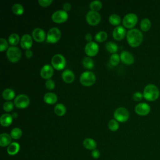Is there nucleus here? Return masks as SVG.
Wrapping results in <instances>:
<instances>
[{"label": "nucleus", "instance_id": "1", "mask_svg": "<svg viewBox=\"0 0 160 160\" xmlns=\"http://www.w3.org/2000/svg\"><path fill=\"white\" fill-rule=\"evenodd\" d=\"M126 39L128 44L131 47L139 46L142 41L143 36L141 31L138 29L132 28L126 33Z\"/></svg>", "mask_w": 160, "mask_h": 160}, {"label": "nucleus", "instance_id": "2", "mask_svg": "<svg viewBox=\"0 0 160 160\" xmlns=\"http://www.w3.org/2000/svg\"><path fill=\"white\" fill-rule=\"evenodd\" d=\"M159 95V91L158 87L152 84H148L143 91V97L148 101H152L157 99Z\"/></svg>", "mask_w": 160, "mask_h": 160}, {"label": "nucleus", "instance_id": "3", "mask_svg": "<svg viewBox=\"0 0 160 160\" xmlns=\"http://www.w3.org/2000/svg\"><path fill=\"white\" fill-rule=\"evenodd\" d=\"M79 81L81 84L84 86H91L94 84L96 81V76L91 71H84L81 74Z\"/></svg>", "mask_w": 160, "mask_h": 160}, {"label": "nucleus", "instance_id": "4", "mask_svg": "<svg viewBox=\"0 0 160 160\" xmlns=\"http://www.w3.org/2000/svg\"><path fill=\"white\" fill-rule=\"evenodd\" d=\"M6 55L9 61L16 62L21 58V51L18 47L10 46L7 50Z\"/></svg>", "mask_w": 160, "mask_h": 160}, {"label": "nucleus", "instance_id": "5", "mask_svg": "<svg viewBox=\"0 0 160 160\" xmlns=\"http://www.w3.org/2000/svg\"><path fill=\"white\" fill-rule=\"evenodd\" d=\"M51 64L56 70H61L66 66L65 58L61 54H56L51 59Z\"/></svg>", "mask_w": 160, "mask_h": 160}, {"label": "nucleus", "instance_id": "6", "mask_svg": "<svg viewBox=\"0 0 160 160\" xmlns=\"http://www.w3.org/2000/svg\"><path fill=\"white\" fill-rule=\"evenodd\" d=\"M129 117V113L128 111L123 107H119L117 108L114 112V119L120 122H126Z\"/></svg>", "mask_w": 160, "mask_h": 160}, {"label": "nucleus", "instance_id": "7", "mask_svg": "<svg viewBox=\"0 0 160 160\" xmlns=\"http://www.w3.org/2000/svg\"><path fill=\"white\" fill-rule=\"evenodd\" d=\"M61 33L58 28H51L46 35V41L49 43H56L61 38Z\"/></svg>", "mask_w": 160, "mask_h": 160}, {"label": "nucleus", "instance_id": "8", "mask_svg": "<svg viewBox=\"0 0 160 160\" xmlns=\"http://www.w3.org/2000/svg\"><path fill=\"white\" fill-rule=\"evenodd\" d=\"M14 104L18 108H26L29 104V97L26 94H19L14 98Z\"/></svg>", "mask_w": 160, "mask_h": 160}, {"label": "nucleus", "instance_id": "9", "mask_svg": "<svg viewBox=\"0 0 160 160\" xmlns=\"http://www.w3.org/2000/svg\"><path fill=\"white\" fill-rule=\"evenodd\" d=\"M138 17L134 13L127 14L122 19V24L126 28H132L136 24Z\"/></svg>", "mask_w": 160, "mask_h": 160}, {"label": "nucleus", "instance_id": "10", "mask_svg": "<svg viewBox=\"0 0 160 160\" xmlns=\"http://www.w3.org/2000/svg\"><path fill=\"white\" fill-rule=\"evenodd\" d=\"M86 19L87 22L91 26H96L99 24L101 21L100 14L94 11H89L88 12L86 16Z\"/></svg>", "mask_w": 160, "mask_h": 160}, {"label": "nucleus", "instance_id": "11", "mask_svg": "<svg viewBox=\"0 0 160 160\" xmlns=\"http://www.w3.org/2000/svg\"><path fill=\"white\" fill-rule=\"evenodd\" d=\"M51 19L56 23H62L68 19V14L64 10H58L52 13Z\"/></svg>", "mask_w": 160, "mask_h": 160}, {"label": "nucleus", "instance_id": "12", "mask_svg": "<svg viewBox=\"0 0 160 160\" xmlns=\"http://www.w3.org/2000/svg\"><path fill=\"white\" fill-rule=\"evenodd\" d=\"M99 51V46L98 44L94 41L88 42L84 47V51L88 57H92L96 56Z\"/></svg>", "mask_w": 160, "mask_h": 160}, {"label": "nucleus", "instance_id": "13", "mask_svg": "<svg viewBox=\"0 0 160 160\" xmlns=\"http://www.w3.org/2000/svg\"><path fill=\"white\" fill-rule=\"evenodd\" d=\"M135 112L140 116H146L149 114L151 110L149 105L146 102H141L138 104L134 108Z\"/></svg>", "mask_w": 160, "mask_h": 160}, {"label": "nucleus", "instance_id": "14", "mask_svg": "<svg viewBox=\"0 0 160 160\" xmlns=\"http://www.w3.org/2000/svg\"><path fill=\"white\" fill-rule=\"evenodd\" d=\"M126 31L122 26H116L112 31V37L115 40L121 41L126 36Z\"/></svg>", "mask_w": 160, "mask_h": 160}, {"label": "nucleus", "instance_id": "15", "mask_svg": "<svg viewBox=\"0 0 160 160\" xmlns=\"http://www.w3.org/2000/svg\"><path fill=\"white\" fill-rule=\"evenodd\" d=\"M32 36L34 40L38 42H43L46 37L44 31L39 28H37L33 29L32 32Z\"/></svg>", "mask_w": 160, "mask_h": 160}, {"label": "nucleus", "instance_id": "16", "mask_svg": "<svg viewBox=\"0 0 160 160\" xmlns=\"http://www.w3.org/2000/svg\"><path fill=\"white\" fill-rule=\"evenodd\" d=\"M53 74V68L49 64L44 65L40 70L41 76L45 79H49Z\"/></svg>", "mask_w": 160, "mask_h": 160}, {"label": "nucleus", "instance_id": "17", "mask_svg": "<svg viewBox=\"0 0 160 160\" xmlns=\"http://www.w3.org/2000/svg\"><path fill=\"white\" fill-rule=\"evenodd\" d=\"M20 44L22 49H24L26 50L29 49L32 44V37L28 34H24L21 38Z\"/></svg>", "mask_w": 160, "mask_h": 160}, {"label": "nucleus", "instance_id": "18", "mask_svg": "<svg viewBox=\"0 0 160 160\" xmlns=\"http://www.w3.org/2000/svg\"><path fill=\"white\" fill-rule=\"evenodd\" d=\"M121 61L125 64L131 65L134 62V58L133 56L126 51H122L120 54Z\"/></svg>", "mask_w": 160, "mask_h": 160}, {"label": "nucleus", "instance_id": "19", "mask_svg": "<svg viewBox=\"0 0 160 160\" xmlns=\"http://www.w3.org/2000/svg\"><path fill=\"white\" fill-rule=\"evenodd\" d=\"M62 80L66 83H71L74 80V74L69 69L64 70L61 74Z\"/></svg>", "mask_w": 160, "mask_h": 160}, {"label": "nucleus", "instance_id": "20", "mask_svg": "<svg viewBox=\"0 0 160 160\" xmlns=\"http://www.w3.org/2000/svg\"><path fill=\"white\" fill-rule=\"evenodd\" d=\"M20 149V146L19 143L16 142H11L7 148V152L8 154L11 156H13L16 154Z\"/></svg>", "mask_w": 160, "mask_h": 160}, {"label": "nucleus", "instance_id": "21", "mask_svg": "<svg viewBox=\"0 0 160 160\" xmlns=\"http://www.w3.org/2000/svg\"><path fill=\"white\" fill-rule=\"evenodd\" d=\"M44 101L48 104H53L56 102L58 98L56 94L53 92H47L44 94L43 97Z\"/></svg>", "mask_w": 160, "mask_h": 160}, {"label": "nucleus", "instance_id": "22", "mask_svg": "<svg viewBox=\"0 0 160 160\" xmlns=\"http://www.w3.org/2000/svg\"><path fill=\"white\" fill-rule=\"evenodd\" d=\"M11 136L7 133H2L0 135V146L1 147L8 146L11 143Z\"/></svg>", "mask_w": 160, "mask_h": 160}, {"label": "nucleus", "instance_id": "23", "mask_svg": "<svg viewBox=\"0 0 160 160\" xmlns=\"http://www.w3.org/2000/svg\"><path fill=\"white\" fill-rule=\"evenodd\" d=\"M12 115L9 114H3L0 118V123L4 127H8L12 123Z\"/></svg>", "mask_w": 160, "mask_h": 160}, {"label": "nucleus", "instance_id": "24", "mask_svg": "<svg viewBox=\"0 0 160 160\" xmlns=\"http://www.w3.org/2000/svg\"><path fill=\"white\" fill-rule=\"evenodd\" d=\"M83 146L89 150H94L96 149L97 144L96 142L91 138H86L82 142Z\"/></svg>", "mask_w": 160, "mask_h": 160}, {"label": "nucleus", "instance_id": "25", "mask_svg": "<svg viewBox=\"0 0 160 160\" xmlns=\"http://www.w3.org/2000/svg\"><path fill=\"white\" fill-rule=\"evenodd\" d=\"M2 96L5 100H7V101H9L10 100H12L14 98L15 92L12 89L7 88L2 91Z\"/></svg>", "mask_w": 160, "mask_h": 160}, {"label": "nucleus", "instance_id": "26", "mask_svg": "<svg viewBox=\"0 0 160 160\" xmlns=\"http://www.w3.org/2000/svg\"><path fill=\"white\" fill-rule=\"evenodd\" d=\"M66 112V108L63 104L59 103L54 107V112L58 116H62Z\"/></svg>", "mask_w": 160, "mask_h": 160}, {"label": "nucleus", "instance_id": "27", "mask_svg": "<svg viewBox=\"0 0 160 160\" xmlns=\"http://www.w3.org/2000/svg\"><path fill=\"white\" fill-rule=\"evenodd\" d=\"M105 46H106V50L109 52L112 53V54L116 53L118 51V45L116 43H114V42H112V41L107 42Z\"/></svg>", "mask_w": 160, "mask_h": 160}, {"label": "nucleus", "instance_id": "28", "mask_svg": "<svg viewBox=\"0 0 160 160\" xmlns=\"http://www.w3.org/2000/svg\"><path fill=\"white\" fill-rule=\"evenodd\" d=\"M83 67L87 69H91L94 67V62L90 57H85L82 61Z\"/></svg>", "mask_w": 160, "mask_h": 160}, {"label": "nucleus", "instance_id": "29", "mask_svg": "<svg viewBox=\"0 0 160 160\" xmlns=\"http://www.w3.org/2000/svg\"><path fill=\"white\" fill-rule=\"evenodd\" d=\"M151 26V22L148 18H144L140 23V27L142 31H148Z\"/></svg>", "mask_w": 160, "mask_h": 160}, {"label": "nucleus", "instance_id": "30", "mask_svg": "<svg viewBox=\"0 0 160 160\" xmlns=\"http://www.w3.org/2000/svg\"><path fill=\"white\" fill-rule=\"evenodd\" d=\"M19 42V36L16 33H12L8 37V42L12 45V46H15Z\"/></svg>", "mask_w": 160, "mask_h": 160}, {"label": "nucleus", "instance_id": "31", "mask_svg": "<svg viewBox=\"0 0 160 160\" xmlns=\"http://www.w3.org/2000/svg\"><path fill=\"white\" fill-rule=\"evenodd\" d=\"M108 38V34L105 31H99L98 32L96 33V34L94 36L95 40L98 42H104Z\"/></svg>", "mask_w": 160, "mask_h": 160}, {"label": "nucleus", "instance_id": "32", "mask_svg": "<svg viewBox=\"0 0 160 160\" xmlns=\"http://www.w3.org/2000/svg\"><path fill=\"white\" fill-rule=\"evenodd\" d=\"M12 11L16 15H21L24 12V8L21 4L16 3L12 6Z\"/></svg>", "mask_w": 160, "mask_h": 160}, {"label": "nucleus", "instance_id": "33", "mask_svg": "<svg viewBox=\"0 0 160 160\" xmlns=\"http://www.w3.org/2000/svg\"><path fill=\"white\" fill-rule=\"evenodd\" d=\"M109 22L113 26H118L121 22V18L116 14H112L109 17Z\"/></svg>", "mask_w": 160, "mask_h": 160}, {"label": "nucleus", "instance_id": "34", "mask_svg": "<svg viewBox=\"0 0 160 160\" xmlns=\"http://www.w3.org/2000/svg\"><path fill=\"white\" fill-rule=\"evenodd\" d=\"M22 132L20 128H13L10 133L11 138L14 139H18L22 136Z\"/></svg>", "mask_w": 160, "mask_h": 160}, {"label": "nucleus", "instance_id": "35", "mask_svg": "<svg viewBox=\"0 0 160 160\" xmlns=\"http://www.w3.org/2000/svg\"><path fill=\"white\" fill-rule=\"evenodd\" d=\"M89 8H91V11L98 12L102 8V2L98 0L93 1L89 4Z\"/></svg>", "mask_w": 160, "mask_h": 160}, {"label": "nucleus", "instance_id": "36", "mask_svg": "<svg viewBox=\"0 0 160 160\" xmlns=\"http://www.w3.org/2000/svg\"><path fill=\"white\" fill-rule=\"evenodd\" d=\"M119 61H120V56L119 54H118L117 53H114L111 55L110 59H109V62L112 66H117L119 63Z\"/></svg>", "mask_w": 160, "mask_h": 160}, {"label": "nucleus", "instance_id": "37", "mask_svg": "<svg viewBox=\"0 0 160 160\" xmlns=\"http://www.w3.org/2000/svg\"><path fill=\"white\" fill-rule=\"evenodd\" d=\"M108 128L111 131H116L119 128V124L115 119H112L108 122Z\"/></svg>", "mask_w": 160, "mask_h": 160}, {"label": "nucleus", "instance_id": "38", "mask_svg": "<svg viewBox=\"0 0 160 160\" xmlns=\"http://www.w3.org/2000/svg\"><path fill=\"white\" fill-rule=\"evenodd\" d=\"M3 110L6 112H10L14 108V104L11 101H6L2 105Z\"/></svg>", "mask_w": 160, "mask_h": 160}, {"label": "nucleus", "instance_id": "39", "mask_svg": "<svg viewBox=\"0 0 160 160\" xmlns=\"http://www.w3.org/2000/svg\"><path fill=\"white\" fill-rule=\"evenodd\" d=\"M8 43L9 42H8V41L5 39L4 38L0 39V51L1 52L5 51L8 48Z\"/></svg>", "mask_w": 160, "mask_h": 160}, {"label": "nucleus", "instance_id": "40", "mask_svg": "<svg viewBox=\"0 0 160 160\" xmlns=\"http://www.w3.org/2000/svg\"><path fill=\"white\" fill-rule=\"evenodd\" d=\"M45 86L48 89L52 90L55 88V83L52 79H48L46 81Z\"/></svg>", "mask_w": 160, "mask_h": 160}, {"label": "nucleus", "instance_id": "41", "mask_svg": "<svg viewBox=\"0 0 160 160\" xmlns=\"http://www.w3.org/2000/svg\"><path fill=\"white\" fill-rule=\"evenodd\" d=\"M52 2V0H38L39 4L42 7H48Z\"/></svg>", "mask_w": 160, "mask_h": 160}, {"label": "nucleus", "instance_id": "42", "mask_svg": "<svg viewBox=\"0 0 160 160\" xmlns=\"http://www.w3.org/2000/svg\"><path fill=\"white\" fill-rule=\"evenodd\" d=\"M143 98V94L140 92H136L132 95V98L136 101H141Z\"/></svg>", "mask_w": 160, "mask_h": 160}, {"label": "nucleus", "instance_id": "43", "mask_svg": "<svg viewBox=\"0 0 160 160\" xmlns=\"http://www.w3.org/2000/svg\"><path fill=\"white\" fill-rule=\"evenodd\" d=\"M91 155L92 156L95 158V159H98L99 156H100V152L98 150V149H94L91 152Z\"/></svg>", "mask_w": 160, "mask_h": 160}, {"label": "nucleus", "instance_id": "44", "mask_svg": "<svg viewBox=\"0 0 160 160\" xmlns=\"http://www.w3.org/2000/svg\"><path fill=\"white\" fill-rule=\"evenodd\" d=\"M71 4L69 3V2H65L63 4V6H62V9L64 11L67 12L68 11H69L71 9Z\"/></svg>", "mask_w": 160, "mask_h": 160}, {"label": "nucleus", "instance_id": "45", "mask_svg": "<svg viewBox=\"0 0 160 160\" xmlns=\"http://www.w3.org/2000/svg\"><path fill=\"white\" fill-rule=\"evenodd\" d=\"M25 55L26 56V58H31L32 56V52L31 50L30 49H27L25 51Z\"/></svg>", "mask_w": 160, "mask_h": 160}, {"label": "nucleus", "instance_id": "46", "mask_svg": "<svg viewBox=\"0 0 160 160\" xmlns=\"http://www.w3.org/2000/svg\"><path fill=\"white\" fill-rule=\"evenodd\" d=\"M85 39L87 41H88V42H91L92 41V37L91 36V34L90 33H87L86 35H85Z\"/></svg>", "mask_w": 160, "mask_h": 160}, {"label": "nucleus", "instance_id": "47", "mask_svg": "<svg viewBox=\"0 0 160 160\" xmlns=\"http://www.w3.org/2000/svg\"><path fill=\"white\" fill-rule=\"evenodd\" d=\"M12 118H16L18 117V113L17 112H13L12 114Z\"/></svg>", "mask_w": 160, "mask_h": 160}]
</instances>
